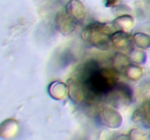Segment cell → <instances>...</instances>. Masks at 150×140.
<instances>
[{
    "label": "cell",
    "instance_id": "1",
    "mask_svg": "<svg viewBox=\"0 0 150 140\" xmlns=\"http://www.w3.org/2000/svg\"><path fill=\"white\" fill-rule=\"evenodd\" d=\"M118 82V72L114 69L100 67L81 82L84 99L89 102L100 100Z\"/></svg>",
    "mask_w": 150,
    "mask_h": 140
},
{
    "label": "cell",
    "instance_id": "2",
    "mask_svg": "<svg viewBox=\"0 0 150 140\" xmlns=\"http://www.w3.org/2000/svg\"><path fill=\"white\" fill-rule=\"evenodd\" d=\"M114 28L112 24L93 22L83 29L81 37L87 43L103 50H109L112 47L111 35Z\"/></svg>",
    "mask_w": 150,
    "mask_h": 140
},
{
    "label": "cell",
    "instance_id": "3",
    "mask_svg": "<svg viewBox=\"0 0 150 140\" xmlns=\"http://www.w3.org/2000/svg\"><path fill=\"white\" fill-rule=\"evenodd\" d=\"M104 98L108 104L117 107L127 105L131 102L133 91L128 85L118 82Z\"/></svg>",
    "mask_w": 150,
    "mask_h": 140
},
{
    "label": "cell",
    "instance_id": "4",
    "mask_svg": "<svg viewBox=\"0 0 150 140\" xmlns=\"http://www.w3.org/2000/svg\"><path fill=\"white\" fill-rule=\"evenodd\" d=\"M100 123L109 128H118L122 125L123 118L121 114L111 106H103L98 112Z\"/></svg>",
    "mask_w": 150,
    "mask_h": 140
},
{
    "label": "cell",
    "instance_id": "5",
    "mask_svg": "<svg viewBox=\"0 0 150 140\" xmlns=\"http://www.w3.org/2000/svg\"><path fill=\"white\" fill-rule=\"evenodd\" d=\"M77 20L65 13L59 12L56 16V26L60 33L63 35H70L76 28Z\"/></svg>",
    "mask_w": 150,
    "mask_h": 140
},
{
    "label": "cell",
    "instance_id": "6",
    "mask_svg": "<svg viewBox=\"0 0 150 140\" xmlns=\"http://www.w3.org/2000/svg\"><path fill=\"white\" fill-rule=\"evenodd\" d=\"M133 42V36L127 33V32L115 31L111 35L112 47L120 52H129L132 48Z\"/></svg>",
    "mask_w": 150,
    "mask_h": 140
},
{
    "label": "cell",
    "instance_id": "7",
    "mask_svg": "<svg viewBox=\"0 0 150 140\" xmlns=\"http://www.w3.org/2000/svg\"><path fill=\"white\" fill-rule=\"evenodd\" d=\"M68 96L74 103L79 104L84 99V93L82 83L75 77L67 80Z\"/></svg>",
    "mask_w": 150,
    "mask_h": 140
},
{
    "label": "cell",
    "instance_id": "8",
    "mask_svg": "<svg viewBox=\"0 0 150 140\" xmlns=\"http://www.w3.org/2000/svg\"><path fill=\"white\" fill-rule=\"evenodd\" d=\"M18 128V123L13 118L4 120L0 125V136L4 139L13 138L17 134Z\"/></svg>",
    "mask_w": 150,
    "mask_h": 140
},
{
    "label": "cell",
    "instance_id": "9",
    "mask_svg": "<svg viewBox=\"0 0 150 140\" xmlns=\"http://www.w3.org/2000/svg\"><path fill=\"white\" fill-rule=\"evenodd\" d=\"M48 92L52 99L60 101L64 99L68 94L67 84L61 81H54L48 86Z\"/></svg>",
    "mask_w": 150,
    "mask_h": 140
},
{
    "label": "cell",
    "instance_id": "10",
    "mask_svg": "<svg viewBox=\"0 0 150 140\" xmlns=\"http://www.w3.org/2000/svg\"><path fill=\"white\" fill-rule=\"evenodd\" d=\"M65 12L77 20L86 15V8L80 0H70L66 4Z\"/></svg>",
    "mask_w": 150,
    "mask_h": 140
},
{
    "label": "cell",
    "instance_id": "11",
    "mask_svg": "<svg viewBox=\"0 0 150 140\" xmlns=\"http://www.w3.org/2000/svg\"><path fill=\"white\" fill-rule=\"evenodd\" d=\"M111 63L113 69L116 71L124 74L127 67L130 64V59L129 56L126 55L122 52H119L113 56Z\"/></svg>",
    "mask_w": 150,
    "mask_h": 140
},
{
    "label": "cell",
    "instance_id": "12",
    "mask_svg": "<svg viewBox=\"0 0 150 140\" xmlns=\"http://www.w3.org/2000/svg\"><path fill=\"white\" fill-rule=\"evenodd\" d=\"M134 24V20L130 15H122L112 22V26L116 31L127 32L130 30Z\"/></svg>",
    "mask_w": 150,
    "mask_h": 140
},
{
    "label": "cell",
    "instance_id": "13",
    "mask_svg": "<svg viewBox=\"0 0 150 140\" xmlns=\"http://www.w3.org/2000/svg\"><path fill=\"white\" fill-rule=\"evenodd\" d=\"M134 122H142L143 123L150 124V102L144 103L140 107L138 108L133 115Z\"/></svg>",
    "mask_w": 150,
    "mask_h": 140
},
{
    "label": "cell",
    "instance_id": "14",
    "mask_svg": "<svg viewBox=\"0 0 150 140\" xmlns=\"http://www.w3.org/2000/svg\"><path fill=\"white\" fill-rule=\"evenodd\" d=\"M134 45L138 48L146 50L150 48V35L144 32H137L133 36Z\"/></svg>",
    "mask_w": 150,
    "mask_h": 140
},
{
    "label": "cell",
    "instance_id": "15",
    "mask_svg": "<svg viewBox=\"0 0 150 140\" xmlns=\"http://www.w3.org/2000/svg\"><path fill=\"white\" fill-rule=\"evenodd\" d=\"M127 78L133 81H137L142 78L143 75V69L138 64L130 63L124 73Z\"/></svg>",
    "mask_w": 150,
    "mask_h": 140
},
{
    "label": "cell",
    "instance_id": "16",
    "mask_svg": "<svg viewBox=\"0 0 150 140\" xmlns=\"http://www.w3.org/2000/svg\"><path fill=\"white\" fill-rule=\"evenodd\" d=\"M141 50L133 48L130 49L129 51V58L130 61L138 64H142L145 62L146 59V54Z\"/></svg>",
    "mask_w": 150,
    "mask_h": 140
},
{
    "label": "cell",
    "instance_id": "17",
    "mask_svg": "<svg viewBox=\"0 0 150 140\" xmlns=\"http://www.w3.org/2000/svg\"><path fill=\"white\" fill-rule=\"evenodd\" d=\"M128 138L130 139L135 140L144 139L146 138V133H144L141 129L133 128V129L130 130V131L129 132Z\"/></svg>",
    "mask_w": 150,
    "mask_h": 140
},
{
    "label": "cell",
    "instance_id": "18",
    "mask_svg": "<svg viewBox=\"0 0 150 140\" xmlns=\"http://www.w3.org/2000/svg\"><path fill=\"white\" fill-rule=\"evenodd\" d=\"M118 2V0H105V6L108 7L115 6L116 4Z\"/></svg>",
    "mask_w": 150,
    "mask_h": 140
},
{
    "label": "cell",
    "instance_id": "19",
    "mask_svg": "<svg viewBox=\"0 0 150 140\" xmlns=\"http://www.w3.org/2000/svg\"><path fill=\"white\" fill-rule=\"evenodd\" d=\"M149 135H150V134H149Z\"/></svg>",
    "mask_w": 150,
    "mask_h": 140
}]
</instances>
